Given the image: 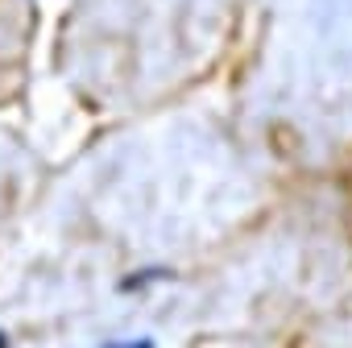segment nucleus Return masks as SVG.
<instances>
[{"mask_svg":"<svg viewBox=\"0 0 352 348\" xmlns=\"http://www.w3.org/2000/svg\"><path fill=\"white\" fill-rule=\"evenodd\" d=\"M96 348H157L149 336H124V340H104V344H96Z\"/></svg>","mask_w":352,"mask_h":348,"instance_id":"nucleus-1","label":"nucleus"},{"mask_svg":"<svg viewBox=\"0 0 352 348\" xmlns=\"http://www.w3.org/2000/svg\"><path fill=\"white\" fill-rule=\"evenodd\" d=\"M0 348H13V340H9V331H0Z\"/></svg>","mask_w":352,"mask_h":348,"instance_id":"nucleus-2","label":"nucleus"}]
</instances>
